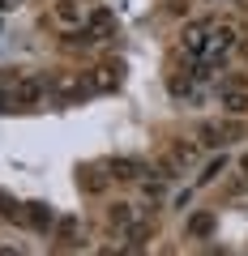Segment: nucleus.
Masks as SVG:
<instances>
[{
	"label": "nucleus",
	"instance_id": "f257e3e1",
	"mask_svg": "<svg viewBox=\"0 0 248 256\" xmlns=\"http://www.w3.org/2000/svg\"><path fill=\"white\" fill-rule=\"evenodd\" d=\"M103 175L116 180V184H137V180L150 175V166L137 162V158H107V162H103Z\"/></svg>",
	"mask_w": 248,
	"mask_h": 256
},
{
	"label": "nucleus",
	"instance_id": "f03ea898",
	"mask_svg": "<svg viewBox=\"0 0 248 256\" xmlns=\"http://www.w3.org/2000/svg\"><path fill=\"white\" fill-rule=\"evenodd\" d=\"M210 30H214V18H197V22H188V26L180 30V47H184V52H201L205 38H210Z\"/></svg>",
	"mask_w": 248,
	"mask_h": 256
},
{
	"label": "nucleus",
	"instance_id": "7ed1b4c3",
	"mask_svg": "<svg viewBox=\"0 0 248 256\" xmlns=\"http://www.w3.org/2000/svg\"><path fill=\"white\" fill-rule=\"evenodd\" d=\"M111 34V13L107 9H94V13H86V22H82V30H77L73 38H107Z\"/></svg>",
	"mask_w": 248,
	"mask_h": 256
},
{
	"label": "nucleus",
	"instance_id": "20e7f679",
	"mask_svg": "<svg viewBox=\"0 0 248 256\" xmlns=\"http://www.w3.org/2000/svg\"><path fill=\"white\" fill-rule=\"evenodd\" d=\"M231 137H235V124H201L197 146H201V150H218V146H227Z\"/></svg>",
	"mask_w": 248,
	"mask_h": 256
},
{
	"label": "nucleus",
	"instance_id": "39448f33",
	"mask_svg": "<svg viewBox=\"0 0 248 256\" xmlns=\"http://www.w3.org/2000/svg\"><path fill=\"white\" fill-rule=\"evenodd\" d=\"M197 150H201V146H193V141H175V146H171V158L163 162V171L175 175V171H184V166H193Z\"/></svg>",
	"mask_w": 248,
	"mask_h": 256
},
{
	"label": "nucleus",
	"instance_id": "423d86ee",
	"mask_svg": "<svg viewBox=\"0 0 248 256\" xmlns=\"http://www.w3.org/2000/svg\"><path fill=\"white\" fill-rule=\"evenodd\" d=\"M82 9H77L73 0H60V4H56V26L60 30H69V34H77V30H82Z\"/></svg>",
	"mask_w": 248,
	"mask_h": 256
},
{
	"label": "nucleus",
	"instance_id": "0eeeda50",
	"mask_svg": "<svg viewBox=\"0 0 248 256\" xmlns=\"http://www.w3.org/2000/svg\"><path fill=\"white\" fill-rule=\"evenodd\" d=\"M244 82H235V90H222V107L231 111V116H244L248 111V90H239Z\"/></svg>",
	"mask_w": 248,
	"mask_h": 256
},
{
	"label": "nucleus",
	"instance_id": "6e6552de",
	"mask_svg": "<svg viewBox=\"0 0 248 256\" xmlns=\"http://www.w3.org/2000/svg\"><path fill=\"white\" fill-rule=\"evenodd\" d=\"M210 230H214V214H193V218H188V235L201 239V235H210Z\"/></svg>",
	"mask_w": 248,
	"mask_h": 256
},
{
	"label": "nucleus",
	"instance_id": "1a4fd4ad",
	"mask_svg": "<svg viewBox=\"0 0 248 256\" xmlns=\"http://www.w3.org/2000/svg\"><path fill=\"white\" fill-rule=\"evenodd\" d=\"M47 218H52V214H47L43 205H26V226H35V230H47V226H52Z\"/></svg>",
	"mask_w": 248,
	"mask_h": 256
},
{
	"label": "nucleus",
	"instance_id": "9d476101",
	"mask_svg": "<svg viewBox=\"0 0 248 256\" xmlns=\"http://www.w3.org/2000/svg\"><path fill=\"white\" fill-rule=\"evenodd\" d=\"M222 162H227V158H222V154H214V158H210V166H205V171L197 175V188H205V184H214V175L222 171Z\"/></svg>",
	"mask_w": 248,
	"mask_h": 256
},
{
	"label": "nucleus",
	"instance_id": "9b49d317",
	"mask_svg": "<svg viewBox=\"0 0 248 256\" xmlns=\"http://www.w3.org/2000/svg\"><path fill=\"white\" fill-rule=\"evenodd\" d=\"M39 98H43V86H39V82H26L18 90V102H39Z\"/></svg>",
	"mask_w": 248,
	"mask_h": 256
},
{
	"label": "nucleus",
	"instance_id": "f8f14e48",
	"mask_svg": "<svg viewBox=\"0 0 248 256\" xmlns=\"http://www.w3.org/2000/svg\"><path fill=\"white\" fill-rule=\"evenodd\" d=\"M239 175L248 180V154H239Z\"/></svg>",
	"mask_w": 248,
	"mask_h": 256
}]
</instances>
